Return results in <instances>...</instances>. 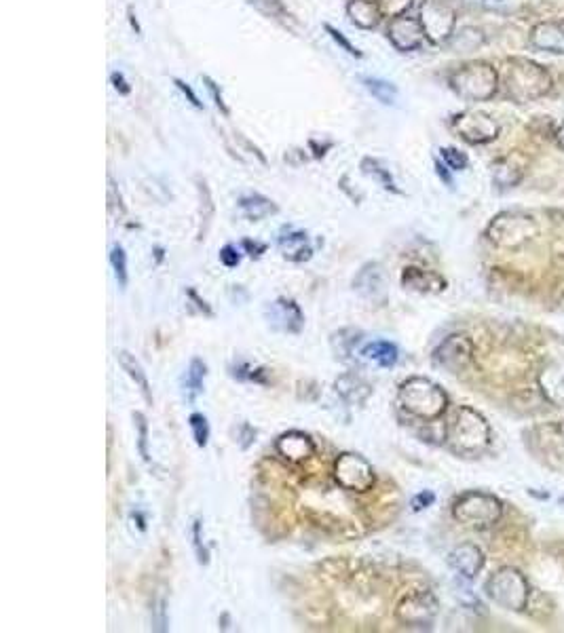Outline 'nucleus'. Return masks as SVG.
<instances>
[{
    "label": "nucleus",
    "mask_w": 564,
    "mask_h": 633,
    "mask_svg": "<svg viewBox=\"0 0 564 633\" xmlns=\"http://www.w3.org/2000/svg\"><path fill=\"white\" fill-rule=\"evenodd\" d=\"M400 406L419 420H438L448 408L446 391L434 380L423 376H412L404 380L398 391Z\"/></svg>",
    "instance_id": "2"
},
{
    "label": "nucleus",
    "mask_w": 564,
    "mask_h": 633,
    "mask_svg": "<svg viewBox=\"0 0 564 633\" xmlns=\"http://www.w3.org/2000/svg\"><path fill=\"white\" fill-rule=\"evenodd\" d=\"M117 361H119V366L123 368V372H127V376L136 382L140 393L144 395V399L148 401V404H153V393H150L148 378H146L144 368L140 366V361L134 355H131L129 351H119L117 353Z\"/></svg>",
    "instance_id": "26"
},
{
    "label": "nucleus",
    "mask_w": 564,
    "mask_h": 633,
    "mask_svg": "<svg viewBox=\"0 0 564 633\" xmlns=\"http://www.w3.org/2000/svg\"><path fill=\"white\" fill-rule=\"evenodd\" d=\"M239 260H241V256H239V252L237 249L233 247V245H227L220 252V262L227 266V268H235L237 264H239Z\"/></svg>",
    "instance_id": "40"
},
{
    "label": "nucleus",
    "mask_w": 564,
    "mask_h": 633,
    "mask_svg": "<svg viewBox=\"0 0 564 633\" xmlns=\"http://www.w3.org/2000/svg\"><path fill=\"white\" fill-rule=\"evenodd\" d=\"M243 247L246 249H250V256H260V254H265V249H267V245H262V243H252V241H243Z\"/></svg>",
    "instance_id": "46"
},
{
    "label": "nucleus",
    "mask_w": 564,
    "mask_h": 633,
    "mask_svg": "<svg viewBox=\"0 0 564 633\" xmlns=\"http://www.w3.org/2000/svg\"><path fill=\"white\" fill-rule=\"evenodd\" d=\"M110 79H112V85H115V89H117V91H121L123 95H127V93L131 91V89L127 87V83H125V79H123V74H121V72H115V74L110 76Z\"/></svg>",
    "instance_id": "45"
},
{
    "label": "nucleus",
    "mask_w": 564,
    "mask_h": 633,
    "mask_svg": "<svg viewBox=\"0 0 564 633\" xmlns=\"http://www.w3.org/2000/svg\"><path fill=\"white\" fill-rule=\"evenodd\" d=\"M360 355L379 368H393L400 357L396 344L387 342V340H374V342L366 344V347L360 351Z\"/></svg>",
    "instance_id": "23"
},
{
    "label": "nucleus",
    "mask_w": 564,
    "mask_h": 633,
    "mask_svg": "<svg viewBox=\"0 0 564 633\" xmlns=\"http://www.w3.org/2000/svg\"><path fill=\"white\" fill-rule=\"evenodd\" d=\"M353 290L368 298V300H376L383 294V271L381 266L376 262L366 264L360 273L355 275L353 279Z\"/></svg>",
    "instance_id": "21"
},
{
    "label": "nucleus",
    "mask_w": 564,
    "mask_h": 633,
    "mask_svg": "<svg viewBox=\"0 0 564 633\" xmlns=\"http://www.w3.org/2000/svg\"><path fill=\"white\" fill-rule=\"evenodd\" d=\"M334 391L349 406H362L372 395V385L357 374H343L334 382Z\"/></svg>",
    "instance_id": "19"
},
{
    "label": "nucleus",
    "mask_w": 564,
    "mask_h": 633,
    "mask_svg": "<svg viewBox=\"0 0 564 633\" xmlns=\"http://www.w3.org/2000/svg\"><path fill=\"white\" fill-rule=\"evenodd\" d=\"M362 83H364L366 91L372 95L374 100H379L381 104H396L398 87L393 85V83H387V81H381V79H370V76H366Z\"/></svg>",
    "instance_id": "28"
},
{
    "label": "nucleus",
    "mask_w": 564,
    "mask_h": 633,
    "mask_svg": "<svg viewBox=\"0 0 564 633\" xmlns=\"http://www.w3.org/2000/svg\"><path fill=\"white\" fill-rule=\"evenodd\" d=\"M188 422H191V429H193L195 444H197L199 448H205V446H208V439H210V425H208V418H205L203 414H191V418H188Z\"/></svg>",
    "instance_id": "34"
},
{
    "label": "nucleus",
    "mask_w": 564,
    "mask_h": 633,
    "mask_svg": "<svg viewBox=\"0 0 564 633\" xmlns=\"http://www.w3.org/2000/svg\"><path fill=\"white\" fill-rule=\"evenodd\" d=\"M387 34H389V41L393 43V47L404 51V53L406 51H417L423 45V38H425V30L421 26V19L408 17V15L391 17Z\"/></svg>",
    "instance_id": "13"
},
{
    "label": "nucleus",
    "mask_w": 564,
    "mask_h": 633,
    "mask_svg": "<svg viewBox=\"0 0 564 633\" xmlns=\"http://www.w3.org/2000/svg\"><path fill=\"white\" fill-rule=\"evenodd\" d=\"M448 564L463 579H476L484 566V553L474 543H463L455 547L448 555Z\"/></svg>",
    "instance_id": "16"
},
{
    "label": "nucleus",
    "mask_w": 564,
    "mask_h": 633,
    "mask_svg": "<svg viewBox=\"0 0 564 633\" xmlns=\"http://www.w3.org/2000/svg\"><path fill=\"white\" fill-rule=\"evenodd\" d=\"M174 83H176V87H178V89H180V91H182V93H184V95H186V98H188V102H191V104H193V106H195V108H199V110H201V108H203V104H201V102H199V98H197V95H195V91H193V89H191V87H188V85H186V83H182V81H180V79H176V81H174Z\"/></svg>",
    "instance_id": "44"
},
{
    "label": "nucleus",
    "mask_w": 564,
    "mask_h": 633,
    "mask_svg": "<svg viewBox=\"0 0 564 633\" xmlns=\"http://www.w3.org/2000/svg\"><path fill=\"white\" fill-rule=\"evenodd\" d=\"M529 41L535 49L564 55V22H541L531 30Z\"/></svg>",
    "instance_id": "17"
},
{
    "label": "nucleus",
    "mask_w": 564,
    "mask_h": 633,
    "mask_svg": "<svg viewBox=\"0 0 564 633\" xmlns=\"http://www.w3.org/2000/svg\"><path fill=\"white\" fill-rule=\"evenodd\" d=\"M450 87L469 102H484L497 93L499 74L491 64L472 62L450 74Z\"/></svg>",
    "instance_id": "4"
},
{
    "label": "nucleus",
    "mask_w": 564,
    "mask_h": 633,
    "mask_svg": "<svg viewBox=\"0 0 564 633\" xmlns=\"http://www.w3.org/2000/svg\"><path fill=\"white\" fill-rule=\"evenodd\" d=\"M520 178H522V171L512 165V159H503L495 165V182L501 184L503 188L516 186Z\"/></svg>",
    "instance_id": "30"
},
{
    "label": "nucleus",
    "mask_w": 564,
    "mask_h": 633,
    "mask_svg": "<svg viewBox=\"0 0 564 633\" xmlns=\"http://www.w3.org/2000/svg\"><path fill=\"white\" fill-rule=\"evenodd\" d=\"M539 226L533 216L522 214V211H505L499 214L486 228V237L499 247L516 249L537 237Z\"/></svg>",
    "instance_id": "7"
},
{
    "label": "nucleus",
    "mask_w": 564,
    "mask_h": 633,
    "mask_svg": "<svg viewBox=\"0 0 564 633\" xmlns=\"http://www.w3.org/2000/svg\"><path fill=\"white\" fill-rule=\"evenodd\" d=\"M275 450L281 458H286L288 463H305L307 458L315 454V444L303 431H288L277 439Z\"/></svg>",
    "instance_id": "15"
},
{
    "label": "nucleus",
    "mask_w": 564,
    "mask_h": 633,
    "mask_svg": "<svg viewBox=\"0 0 564 633\" xmlns=\"http://www.w3.org/2000/svg\"><path fill=\"white\" fill-rule=\"evenodd\" d=\"M539 387L550 404L564 408V361H550L539 372Z\"/></svg>",
    "instance_id": "18"
},
{
    "label": "nucleus",
    "mask_w": 564,
    "mask_h": 633,
    "mask_svg": "<svg viewBox=\"0 0 564 633\" xmlns=\"http://www.w3.org/2000/svg\"><path fill=\"white\" fill-rule=\"evenodd\" d=\"M486 596L495 604H499L505 610L520 612L529 604V581L524 579V574L512 566L499 568L491 579L484 585Z\"/></svg>",
    "instance_id": "6"
},
{
    "label": "nucleus",
    "mask_w": 564,
    "mask_h": 633,
    "mask_svg": "<svg viewBox=\"0 0 564 633\" xmlns=\"http://www.w3.org/2000/svg\"><path fill=\"white\" fill-rule=\"evenodd\" d=\"M434 361L440 368L459 374L472 366L474 361V342L465 334H453L448 336L440 347L434 351Z\"/></svg>",
    "instance_id": "11"
},
{
    "label": "nucleus",
    "mask_w": 564,
    "mask_h": 633,
    "mask_svg": "<svg viewBox=\"0 0 564 633\" xmlns=\"http://www.w3.org/2000/svg\"><path fill=\"white\" fill-rule=\"evenodd\" d=\"M505 85L516 102H533L552 89V76L543 66L516 57L505 72Z\"/></svg>",
    "instance_id": "3"
},
{
    "label": "nucleus",
    "mask_w": 564,
    "mask_h": 633,
    "mask_svg": "<svg viewBox=\"0 0 564 633\" xmlns=\"http://www.w3.org/2000/svg\"><path fill=\"white\" fill-rule=\"evenodd\" d=\"M402 285L408 287V290L412 292H421V294H436V292H442L446 287V281L431 273V271H421V268H404L402 273Z\"/></svg>",
    "instance_id": "20"
},
{
    "label": "nucleus",
    "mask_w": 564,
    "mask_h": 633,
    "mask_svg": "<svg viewBox=\"0 0 564 633\" xmlns=\"http://www.w3.org/2000/svg\"><path fill=\"white\" fill-rule=\"evenodd\" d=\"M438 615V600L431 591H415L406 596L398 608L396 619L412 629H427L431 627Z\"/></svg>",
    "instance_id": "9"
},
{
    "label": "nucleus",
    "mask_w": 564,
    "mask_h": 633,
    "mask_svg": "<svg viewBox=\"0 0 564 633\" xmlns=\"http://www.w3.org/2000/svg\"><path fill=\"white\" fill-rule=\"evenodd\" d=\"M205 374H208V368H205V363L201 359H193L188 363V370L182 378V393L188 404H193V401L203 393Z\"/></svg>",
    "instance_id": "24"
},
{
    "label": "nucleus",
    "mask_w": 564,
    "mask_h": 633,
    "mask_svg": "<svg viewBox=\"0 0 564 633\" xmlns=\"http://www.w3.org/2000/svg\"><path fill=\"white\" fill-rule=\"evenodd\" d=\"M381 5L391 17H398L404 15V11L412 5V0H381Z\"/></svg>",
    "instance_id": "38"
},
{
    "label": "nucleus",
    "mask_w": 564,
    "mask_h": 633,
    "mask_svg": "<svg viewBox=\"0 0 564 633\" xmlns=\"http://www.w3.org/2000/svg\"><path fill=\"white\" fill-rule=\"evenodd\" d=\"M556 140H558V146L564 150V123H562V127L556 133Z\"/></svg>",
    "instance_id": "48"
},
{
    "label": "nucleus",
    "mask_w": 564,
    "mask_h": 633,
    "mask_svg": "<svg viewBox=\"0 0 564 633\" xmlns=\"http://www.w3.org/2000/svg\"><path fill=\"white\" fill-rule=\"evenodd\" d=\"M446 444L459 456H478L491 444V427L480 412L461 406L446 427Z\"/></svg>",
    "instance_id": "1"
},
{
    "label": "nucleus",
    "mask_w": 564,
    "mask_h": 633,
    "mask_svg": "<svg viewBox=\"0 0 564 633\" xmlns=\"http://www.w3.org/2000/svg\"><path fill=\"white\" fill-rule=\"evenodd\" d=\"M252 7H256L262 15H267L269 19H275V22L290 26L292 24V15L288 13V9L281 5V0H248Z\"/></svg>",
    "instance_id": "29"
},
{
    "label": "nucleus",
    "mask_w": 564,
    "mask_h": 633,
    "mask_svg": "<svg viewBox=\"0 0 564 633\" xmlns=\"http://www.w3.org/2000/svg\"><path fill=\"white\" fill-rule=\"evenodd\" d=\"M503 515V505L497 496L486 492H465L461 494L453 505V517L467 526L476 530H486L495 526Z\"/></svg>",
    "instance_id": "5"
},
{
    "label": "nucleus",
    "mask_w": 564,
    "mask_h": 633,
    "mask_svg": "<svg viewBox=\"0 0 564 633\" xmlns=\"http://www.w3.org/2000/svg\"><path fill=\"white\" fill-rule=\"evenodd\" d=\"M110 264H112V271H115L119 287L121 290H125L127 287V256H125V249L121 245H112Z\"/></svg>",
    "instance_id": "33"
},
{
    "label": "nucleus",
    "mask_w": 564,
    "mask_h": 633,
    "mask_svg": "<svg viewBox=\"0 0 564 633\" xmlns=\"http://www.w3.org/2000/svg\"><path fill=\"white\" fill-rule=\"evenodd\" d=\"M434 501H436V494L425 490V492H421V494H417L415 498H412V509H415V511H423V509L434 505Z\"/></svg>",
    "instance_id": "39"
},
{
    "label": "nucleus",
    "mask_w": 564,
    "mask_h": 633,
    "mask_svg": "<svg viewBox=\"0 0 564 633\" xmlns=\"http://www.w3.org/2000/svg\"><path fill=\"white\" fill-rule=\"evenodd\" d=\"M239 437H241V448L248 450L254 441H256V429L250 427L248 422H243L241 425V431H239Z\"/></svg>",
    "instance_id": "43"
},
{
    "label": "nucleus",
    "mask_w": 564,
    "mask_h": 633,
    "mask_svg": "<svg viewBox=\"0 0 564 633\" xmlns=\"http://www.w3.org/2000/svg\"><path fill=\"white\" fill-rule=\"evenodd\" d=\"M438 174H440V176L444 178V182H446L448 186H450V184H453V180H450V176L446 174V167H444V165H440V163H438Z\"/></svg>",
    "instance_id": "47"
},
{
    "label": "nucleus",
    "mask_w": 564,
    "mask_h": 633,
    "mask_svg": "<svg viewBox=\"0 0 564 633\" xmlns=\"http://www.w3.org/2000/svg\"><path fill=\"white\" fill-rule=\"evenodd\" d=\"M334 477L341 488L349 492L372 490L376 475L368 460L355 452H343L334 460Z\"/></svg>",
    "instance_id": "8"
},
{
    "label": "nucleus",
    "mask_w": 564,
    "mask_h": 633,
    "mask_svg": "<svg viewBox=\"0 0 564 633\" xmlns=\"http://www.w3.org/2000/svg\"><path fill=\"white\" fill-rule=\"evenodd\" d=\"M326 32H328V34L332 36V41H334V43H336L338 47H343V49H345V51H347L349 55H353V57H362V53H360V51H357V49H355V47H353V45H351V43L347 41V38H345V34H343V32H338V30H336V28H332L330 24H326Z\"/></svg>",
    "instance_id": "37"
},
{
    "label": "nucleus",
    "mask_w": 564,
    "mask_h": 633,
    "mask_svg": "<svg viewBox=\"0 0 564 633\" xmlns=\"http://www.w3.org/2000/svg\"><path fill=\"white\" fill-rule=\"evenodd\" d=\"M495 3H501V0H495Z\"/></svg>",
    "instance_id": "49"
},
{
    "label": "nucleus",
    "mask_w": 564,
    "mask_h": 633,
    "mask_svg": "<svg viewBox=\"0 0 564 633\" xmlns=\"http://www.w3.org/2000/svg\"><path fill=\"white\" fill-rule=\"evenodd\" d=\"M362 169H364V174H368V176L379 180V182L383 184V188L393 190V193H400V190L396 188V184H393V180H391L389 169H385L376 159H366V161L362 163Z\"/></svg>",
    "instance_id": "32"
},
{
    "label": "nucleus",
    "mask_w": 564,
    "mask_h": 633,
    "mask_svg": "<svg viewBox=\"0 0 564 633\" xmlns=\"http://www.w3.org/2000/svg\"><path fill=\"white\" fill-rule=\"evenodd\" d=\"M442 159L453 171H463L467 167V157L457 148H442Z\"/></svg>",
    "instance_id": "36"
},
{
    "label": "nucleus",
    "mask_w": 564,
    "mask_h": 633,
    "mask_svg": "<svg viewBox=\"0 0 564 633\" xmlns=\"http://www.w3.org/2000/svg\"><path fill=\"white\" fill-rule=\"evenodd\" d=\"M239 209H241V214L246 216L248 220H252V222H258L262 218H269L271 214H277V205L271 199L262 197V195L241 197L239 199Z\"/></svg>",
    "instance_id": "27"
},
{
    "label": "nucleus",
    "mask_w": 564,
    "mask_h": 633,
    "mask_svg": "<svg viewBox=\"0 0 564 633\" xmlns=\"http://www.w3.org/2000/svg\"><path fill=\"white\" fill-rule=\"evenodd\" d=\"M134 420H136V427H138V450H140V456L144 463H150V452H148V425H146V418L144 414L136 412L134 414Z\"/></svg>",
    "instance_id": "35"
},
{
    "label": "nucleus",
    "mask_w": 564,
    "mask_h": 633,
    "mask_svg": "<svg viewBox=\"0 0 564 633\" xmlns=\"http://www.w3.org/2000/svg\"><path fill=\"white\" fill-rule=\"evenodd\" d=\"M279 249L290 262H305L311 258L313 249L309 245V237L303 230H288L279 237Z\"/></svg>",
    "instance_id": "22"
},
{
    "label": "nucleus",
    "mask_w": 564,
    "mask_h": 633,
    "mask_svg": "<svg viewBox=\"0 0 564 633\" xmlns=\"http://www.w3.org/2000/svg\"><path fill=\"white\" fill-rule=\"evenodd\" d=\"M484 43V34L478 28H463L459 34H455V49L461 53L474 51Z\"/></svg>",
    "instance_id": "31"
},
{
    "label": "nucleus",
    "mask_w": 564,
    "mask_h": 633,
    "mask_svg": "<svg viewBox=\"0 0 564 633\" xmlns=\"http://www.w3.org/2000/svg\"><path fill=\"white\" fill-rule=\"evenodd\" d=\"M265 315L273 330L286 334H298L305 325V315L300 311V306L288 298H277L275 302H271Z\"/></svg>",
    "instance_id": "14"
},
{
    "label": "nucleus",
    "mask_w": 564,
    "mask_h": 633,
    "mask_svg": "<svg viewBox=\"0 0 564 633\" xmlns=\"http://www.w3.org/2000/svg\"><path fill=\"white\" fill-rule=\"evenodd\" d=\"M457 15L444 3L438 0H427L421 7V26L425 30V36L431 43H444L455 32Z\"/></svg>",
    "instance_id": "12"
},
{
    "label": "nucleus",
    "mask_w": 564,
    "mask_h": 633,
    "mask_svg": "<svg viewBox=\"0 0 564 633\" xmlns=\"http://www.w3.org/2000/svg\"><path fill=\"white\" fill-rule=\"evenodd\" d=\"M455 131L469 144H486L499 136V123L486 112L469 110L461 112L453 121Z\"/></svg>",
    "instance_id": "10"
},
{
    "label": "nucleus",
    "mask_w": 564,
    "mask_h": 633,
    "mask_svg": "<svg viewBox=\"0 0 564 633\" xmlns=\"http://www.w3.org/2000/svg\"><path fill=\"white\" fill-rule=\"evenodd\" d=\"M347 13L351 17V22L364 30L376 28L381 22V9L376 7L372 0H353L347 7Z\"/></svg>",
    "instance_id": "25"
},
{
    "label": "nucleus",
    "mask_w": 564,
    "mask_h": 633,
    "mask_svg": "<svg viewBox=\"0 0 564 633\" xmlns=\"http://www.w3.org/2000/svg\"><path fill=\"white\" fill-rule=\"evenodd\" d=\"M203 83H205V87L210 89V93H212V98H214V102H216V106L224 112V114H229V108H227V104H224V100H222V93H218V87H216V83L210 79V76H203Z\"/></svg>",
    "instance_id": "42"
},
{
    "label": "nucleus",
    "mask_w": 564,
    "mask_h": 633,
    "mask_svg": "<svg viewBox=\"0 0 564 633\" xmlns=\"http://www.w3.org/2000/svg\"><path fill=\"white\" fill-rule=\"evenodd\" d=\"M193 539H195V549L199 555V564H208V551L203 549V541H201V522L197 520L193 524Z\"/></svg>",
    "instance_id": "41"
}]
</instances>
